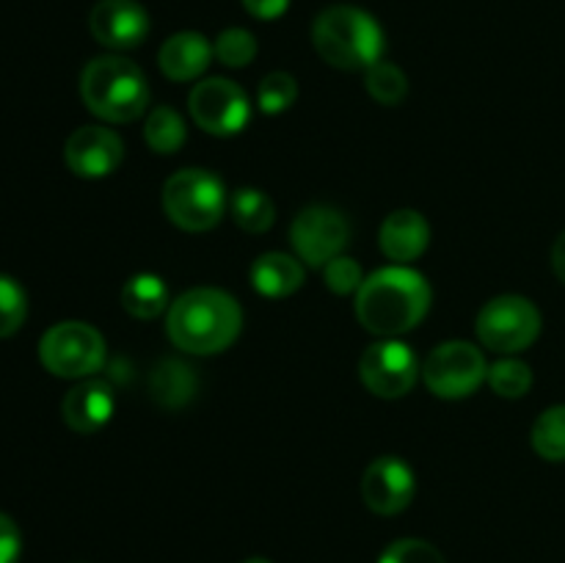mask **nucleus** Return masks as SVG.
<instances>
[{"mask_svg":"<svg viewBox=\"0 0 565 563\" xmlns=\"http://www.w3.org/2000/svg\"><path fill=\"white\" fill-rule=\"evenodd\" d=\"M489 386L500 397H508V401H516V397H524L533 386V370H530L527 362L516 357H505L500 362H494L489 368Z\"/></svg>","mask_w":565,"mask_h":563,"instance_id":"393cba45","label":"nucleus"},{"mask_svg":"<svg viewBox=\"0 0 565 563\" xmlns=\"http://www.w3.org/2000/svg\"><path fill=\"white\" fill-rule=\"evenodd\" d=\"M28 318V296L11 276L0 274V340L20 331Z\"/></svg>","mask_w":565,"mask_h":563,"instance_id":"cd10ccee","label":"nucleus"},{"mask_svg":"<svg viewBox=\"0 0 565 563\" xmlns=\"http://www.w3.org/2000/svg\"><path fill=\"white\" fill-rule=\"evenodd\" d=\"M241 3L257 20H279L290 9V0H241Z\"/></svg>","mask_w":565,"mask_h":563,"instance_id":"2f4dec72","label":"nucleus"},{"mask_svg":"<svg viewBox=\"0 0 565 563\" xmlns=\"http://www.w3.org/2000/svg\"><path fill=\"white\" fill-rule=\"evenodd\" d=\"M185 138V119H182L174 108H169V105H158V108L147 116V121H143V141H147V147L158 155L180 152Z\"/></svg>","mask_w":565,"mask_h":563,"instance_id":"4be33fe9","label":"nucleus"},{"mask_svg":"<svg viewBox=\"0 0 565 563\" xmlns=\"http://www.w3.org/2000/svg\"><path fill=\"white\" fill-rule=\"evenodd\" d=\"M22 552V535L9 513H0V563H17Z\"/></svg>","mask_w":565,"mask_h":563,"instance_id":"7c9ffc66","label":"nucleus"},{"mask_svg":"<svg viewBox=\"0 0 565 563\" xmlns=\"http://www.w3.org/2000/svg\"><path fill=\"white\" fill-rule=\"evenodd\" d=\"M323 282L337 296H351V293H356L362 287L364 270L356 259L348 257V254H340L329 265H323Z\"/></svg>","mask_w":565,"mask_h":563,"instance_id":"c85d7f7f","label":"nucleus"},{"mask_svg":"<svg viewBox=\"0 0 565 563\" xmlns=\"http://www.w3.org/2000/svg\"><path fill=\"white\" fill-rule=\"evenodd\" d=\"M489 379V362L475 342L447 340L423 362V381L436 397L461 401Z\"/></svg>","mask_w":565,"mask_h":563,"instance_id":"6e6552de","label":"nucleus"},{"mask_svg":"<svg viewBox=\"0 0 565 563\" xmlns=\"http://www.w3.org/2000/svg\"><path fill=\"white\" fill-rule=\"evenodd\" d=\"M430 301L434 290L419 270L408 265H386L364 276L356 290V318L370 334L392 340L423 323Z\"/></svg>","mask_w":565,"mask_h":563,"instance_id":"f257e3e1","label":"nucleus"},{"mask_svg":"<svg viewBox=\"0 0 565 563\" xmlns=\"http://www.w3.org/2000/svg\"><path fill=\"white\" fill-rule=\"evenodd\" d=\"M298 99V83L290 72H268V75L259 81L257 88V105L263 114L276 116L285 114L296 105Z\"/></svg>","mask_w":565,"mask_h":563,"instance_id":"a878e982","label":"nucleus"},{"mask_svg":"<svg viewBox=\"0 0 565 563\" xmlns=\"http://www.w3.org/2000/svg\"><path fill=\"white\" fill-rule=\"evenodd\" d=\"M475 331L489 351L513 357V353L527 351L539 340L541 312L530 298L508 293L483 304L475 320Z\"/></svg>","mask_w":565,"mask_h":563,"instance_id":"0eeeda50","label":"nucleus"},{"mask_svg":"<svg viewBox=\"0 0 565 563\" xmlns=\"http://www.w3.org/2000/svg\"><path fill=\"white\" fill-rule=\"evenodd\" d=\"M61 414L75 434H97L114 417V390L108 381L81 379L64 395Z\"/></svg>","mask_w":565,"mask_h":563,"instance_id":"2eb2a0df","label":"nucleus"},{"mask_svg":"<svg viewBox=\"0 0 565 563\" xmlns=\"http://www.w3.org/2000/svg\"><path fill=\"white\" fill-rule=\"evenodd\" d=\"M359 375L367 392L384 401H395L412 392L417 384V375H423V364H419L417 353L412 346L401 342L397 337L392 340H379L362 353L359 359Z\"/></svg>","mask_w":565,"mask_h":563,"instance_id":"9b49d317","label":"nucleus"},{"mask_svg":"<svg viewBox=\"0 0 565 563\" xmlns=\"http://www.w3.org/2000/svg\"><path fill=\"white\" fill-rule=\"evenodd\" d=\"M121 307L138 320H152L169 312V287L158 274H136L121 287Z\"/></svg>","mask_w":565,"mask_h":563,"instance_id":"aec40b11","label":"nucleus"},{"mask_svg":"<svg viewBox=\"0 0 565 563\" xmlns=\"http://www.w3.org/2000/svg\"><path fill=\"white\" fill-rule=\"evenodd\" d=\"M230 213L235 224L248 235H263L276 221L274 202L259 188H237L230 196Z\"/></svg>","mask_w":565,"mask_h":563,"instance_id":"412c9836","label":"nucleus"},{"mask_svg":"<svg viewBox=\"0 0 565 563\" xmlns=\"http://www.w3.org/2000/svg\"><path fill=\"white\" fill-rule=\"evenodd\" d=\"M243 563H270L268 557H248V561H243Z\"/></svg>","mask_w":565,"mask_h":563,"instance_id":"72a5a7b5","label":"nucleus"},{"mask_svg":"<svg viewBox=\"0 0 565 563\" xmlns=\"http://www.w3.org/2000/svg\"><path fill=\"white\" fill-rule=\"evenodd\" d=\"M215 50L213 44L207 42V36L196 31H180L174 36H169L163 42L158 53V64L160 72H163L169 81L177 83H188L196 81L199 75H204L213 61Z\"/></svg>","mask_w":565,"mask_h":563,"instance_id":"f3484780","label":"nucleus"},{"mask_svg":"<svg viewBox=\"0 0 565 563\" xmlns=\"http://www.w3.org/2000/svg\"><path fill=\"white\" fill-rule=\"evenodd\" d=\"M213 50L221 64L241 70V66L252 64L254 55H257V39L246 28H226V31L218 33Z\"/></svg>","mask_w":565,"mask_h":563,"instance_id":"bb28decb","label":"nucleus"},{"mask_svg":"<svg viewBox=\"0 0 565 563\" xmlns=\"http://www.w3.org/2000/svg\"><path fill=\"white\" fill-rule=\"evenodd\" d=\"M39 359L58 379H92L105 364V340L92 323L64 320L42 334Z\"/></svg>","mask_w":565,"mask_h":563,"instance_id":"423d86ee","label":"nucleus"},{"mask_svg":"<svg viewBox=\"0 0 565 563\" xmlns=\"http://www.w3.org/2000/svg\"><path fill=\"white\" fill-rule=\"evenodd\" d=\"M252 285L265 298L292 296L303 285V263L292 254H259L252 265Z\"/></svg>","mask_w":565,"mask_h":563,"instance_id":"a211bd4d","label":"nucleus"},{"mask_svg":"<svg viewBox=\"0 0 565 563\" xmlns=\"http://www.w3.org/2000/svg\"><path fill=\"white\" fill-rule=\"evenodd\" d=\"M64 160L72 174L83 180H103L125 160V141L105 125H83L66 138Z\"/></svg>","mask_w":565,"mask_h":563,"instance_id":"ddd939ff","label":"nucleus"},{"mask_svg":"<svg viewBox=\"0 0 565 563\" xmlns=\"http://www.w3.org/2000/svg\"><path fill=\"white\" fill-rule=\"evenodd\" d=\"M243 309L218 287H193L180 293L166 312V334L180 351L210 357L241 337Z\"/></svg>","mask_w":565,"mask_h":563,"instance_id":"f03ea898","label":"nucleus"},{"mask_svg":"<svg viewBox=\"0 0 565 563\" xmlns=\"http://www.w3.org/2000/svg\"><path fill=\"white\" fill-rule=\"evenodd\" d=\"M188 110L196 127L218 138L237 136L252 119V103L246 92L230 77L199 81L188 94Z\"/></svg>","mask_w":565,"mask_h":563,"instance_id":"1a4fd4ad","label":"nucleus"},{"mask_svg":"<svg viewBox=\"0 0 565 563\" xmlns=\"http://www.w3.org/2000/svg\"><path fill=\"white\" fill-rule=\"evenodd\" d=\"M351 241V224L331 204H309L292 219L290 243L296 257L309 268H323L340 257Z\"/></svg>","mask_w":565,"mask_h":563,"instance_id":"9d476101","label":"nucleus"},{"mask_svg":"<svg viewBox=\"0 0 565 563\" xmlns=\"http://www.w3.org/2000/svg\"><path fill=\"white\" fill-rule=\"evenodd\" d=\"M530 442L544 461H565V403L539 414L530 431Z\"/></svg>","mask_w":565,"mask_h":563,"instance_id":"5701e85b","label":"nucleus"},{"mask_svg":"<svg viewBox=\"0 0 565 563\" xmlns=\"http://www.w3.org/2000/svg\"><path fill=\"white\" fill-rule=\"evenodd\" d=\"M199 390V375L182 359H160L149 375V395L163 408H182L193 401Z\"/></svg>","mask_w":565,"mask_h":563,"instance_id":"6ab92c4d","label":"nucleus"},{"mask_svg":"<svg viewBox=\"0 0 565 563\" xmlns=\"http://www.w3.org/2000/svg\"><path fill=\"white\" fill-rule=\"evenodd\" d=\"M417 495V475L401 456H381L362 475L364 506L381 517L406 511Z\"/></svg>","mask_w":565,"mask_h":563,"instance_id":"f8f14e48","label":"nucleus"},{"mask_svg":"<svg viewBox=\"0 0 565 563\" xmlns=\"http://www.w3.org/2000/svg\"><path fill=\"white\" fill-rule=\"evenodd\" d=\"M381 252L395 265H408L423 257L430 243V226L417 210H395L384 219L379 232Z\"/></svg>","mask_w":565,"mask_h":563,"instance_id":"dca6fc26","label":"nucleus"},{"mask_svg":"<svg viewBox=\"0 0 565 563\" xmlns=\"http://www.w3.org/2000/svg\"><path fill=\"white\" fill-rule=\"evenodd\" d=\"M364 88L381 105H401L408 94V77L392 61H379L364 72Z\"/></svg>","mask_w":565,"mask_h":563,"instance_id":"b1692460","label":"nucleus"},{"mask_svg":"<svg viewBox=\"0 0 565 563\" xmlns=\"http://www.w3.org/2000/svg\"><path fill=\"white\" fill-rule=\"evenodd\" d=\"M552 270H555L557 279L565 285V232L557 237L555 246H552Z\"/></svg>","mask_w":565,"mask_h":563,"instance_id":"473e14b6","label":"nucleus"},{"mask_svg":"<svg viewBox=\"0 0 565 563\" xmlns=\"http://www.w3.org/2000/svg\"><path fill=\"white\" fill-rule=\"evenodd\" d=\"M379 563H447L445 555L430 541L397 539L381 552Z\"/></svg>","mask_w":565,"mask_h":563,"instance_id":"c756f323","label":"nucleus"},{"mask_svg":"<svg viewBox=\"0 0 565 563\" xmlns=\"http://www.w3.org/2000/svg\"><path fill=\"white\" fill-rule=\"evenodd\" d=\"M149 11L138 0H99L88 14V31L103 47L132 50L149 36Z\"/></svg>","mask_w":565,"mask_h":563,"instance_id":"4468645a","label":"nucleus"},{"mask_svg":"<svg viewBox=\"0 0 565 563\" xmlns=\"http://www.w3.org/2000/svg\"><path fill=\"white\" fill-rule=\"evenodd\" d=\"M230 199L221 177L207 169H180L163 185V213L185 232H210L221 224Z\"/></svg>","mask_w":565,"mask_h":563,"instance_id":"39448f33","label":"nucleus"},{"mask_svg":"<svg viewBox=\"0 0 565 563\" xmlns=\"http://www.w3.org/2000/svg\"><path fill=\"white\" fill-rule=\"evenodd\" d=\"M81 99L97 119L127 125L147 114V75L125 55H99L83 66Z\"/></svg>","mask_w":565,"mask_h":563,"instance_id":"20e7f679","label":"nucleus"},{"mask_svg":"<svg viewBox=\"0 0 565 563\" xmlns=\"http://www.w3.org/2000/svg\"><path fill=\"white\" fill-rule=\"evenodd\" d=\"M312 44L329 66L345 72H367L384 61L386 36L373 14L359 6L337 3L320 11L312 22Z\"/></svg>","mask_w":565,"mask_h":563,"instance_id":"7ed1b4c3","label":"nucleus"}]
</instances>
